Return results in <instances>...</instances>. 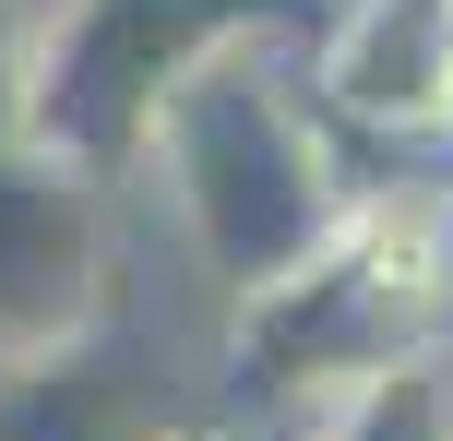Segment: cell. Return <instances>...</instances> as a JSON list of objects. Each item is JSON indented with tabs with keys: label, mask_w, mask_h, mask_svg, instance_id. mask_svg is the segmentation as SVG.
<instances>
[{
	"label": "cell",
	"mask_w": 453,
	"mask_h": 441,
	"mask_svg": "<svg viewBox=\"0 0 453 441\" xmlns=\"http://www.w3.org/2000/svg\"><path fill=\"white\" fill-rule=\"evenodd\" d=\"M167 441H298V430H263V418H215V406H203V418H180Z\"/></svg>",
	"instance_id": "obj_8"
},
{
	"label": "cell",
	"mask_w": 453,
	"mask_h": 441,
	"mask_svg": "<svg viewBox=\"0 0 453 441\" xmlns=\"http://www.w3.org/2000/svg\"><path fill=\"white\" fill-rule=\"evenodd\" d=\"M322 132L334 143H453L441 84H453V0H334L298 48Z\"/></svg>",
	"instance_id": "obj_4"
},
{
	"label": "cell",
	"mask_w": 453,
	"mask_h": 441,
	"mask_svg": "<svg viewBox=\"0 0 453 441\" xmlns=\"http://www.w3.org/2000/svg\"><path fill=\"white\" fill-rule=\"evenodd\" d=\"M119 299V191H96L84 167L0 143V358L72 346L84 323H108Z\"/></svg>",
	"instance_id": "obj_3"
},
{
	"label": "cell",
	"mask_w": 453,
	"mask_h": 441,
	"mask_svg": "<svg viewBox=\"0 0 453 441\" xmlns=\"http://www.w3.org/2000/svg\"><path fill=\"white\" fill-rule=\"evenodd\" d=\"M298 441H453V370L441 358H394L346 406H322Z\"/></svg>",
	"instance_id": "obj_6"
},
{
	"label": "cell",
	"mask_w": 453,
	"mask_h": 441,
	"mask_svg": "<svg viewBox=\"0 0 453 441\" xmlns=\"http://www.w3.org/2000/svg\"><path fill=\"white\" fill-rule=\"evenodd\" d=\"M24 36H36V0H0V143L24 132Z\"/></svg>",
	"instance_id": "obj_7"
},
{
	"label": "cell",
	"mask_w": 453,
	"mask_h": 441,
	"mask_svg": "<svg viewBox=\"0 0 453 441\" xmlns=\"http://www.w3.org/2000/svg\"><path fill=\"white\" fill-rule=\"evenodd\" d=\"M334 0H36L24 36V143L84 167L96 191H132L167 95L215 72L226 48H311Z\"/></svg>",
	"instance_id": "obj_2"
},
{
	"label": "cell",
	"mask_w": 453,
	"mask_h": 441,
	"mask_svg": "<svg viewBox=\"0 0 453 441\" xmlns=\"http://www.w3.org/2000/svg\"><path fill=\"white\" fill-rule=\"evenodd\" d=\"M132 179H156L191 275H203L226 310L263 299V286H287L298 262H322L334 227H346V167H334V132H322L287 36L226 48L215 72H191V84L167 95V119H156V143H143Z\"/></svg>",
	"instance_id": "obj_1"
},
{
	"label": "cell",
	"mask_w": 453,
	"mask_h": 441,
	"mask_svg": "<svg viewBox=\"0 0 453 441\" xmlns=\"http://www.w3.org/2000/svg\"><path fill=\"white\" fill-rule=\"evenodd\" d=\"M441 132H453V84H441Z\"/></svg>",
	"instance_id": "obj_9"
},
{
	"label": "cell",
	"mask_w": 453,
	"mask_h": 441,
	"mask_svg": "<svg viewBox=\"0 0 453 441\" xmlns=\"http://www.w3.org/2000/svg\"><path fill=\"white\" fill-rule=\"evenodd\" d=\"M167 358L132 323V299H108V323H84L72 346L0 358V441H167Z\"/></svg>",
	"instance_id": "obj_5"
}]
</instances>
